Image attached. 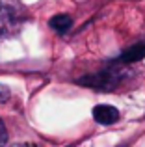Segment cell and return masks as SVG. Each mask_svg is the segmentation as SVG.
Here are the masks:
<instances>
[{"instance_id": "7a4b0ae2", "label": "cell", "mask_w": 145, "mask_h": 147, "mask_svg": "<svg viewBox=\"0 0 145 147\" xmlns=\"http://www.w3.org/2000/svg\"><path fill=\"white\" fill-rule=\"evenodd\" d=\"M93 117L101 125H113L119 121V110L108 104H99L93 108Z\"/></svg>"}, {"instance_id": "5b68a950", "label": "cell", "mask_w": 145, "mask_h": 147, "mask_svg": "<svg viewBox=\"0 0 145 147\" xmlns=\"http://www.w3.org/2000/svg\"><path fill=\"white\" fill-rule=\"evenodd\" d=\"M7 142V129L4 125V121L0 119V145H4Z\"/></svg>"}, {"instance_id": "3957f363", "label": "cell", "mask_w": 145, "mask_h": 147, "mask_svg": "<svg viewBox=\"0 0 145 147\" xmlns=\"http://www.w3.org/2000/svg\"><path fill=\"white\" fill-rule=\"evenodd\" d=\"M145 58V41H138L127 50H123V54L119 56L121 63H136V61Z\"/></svg>"}, {"instance_id": "277c9868", "label": "cell", "mask_w": 145, "mask_h": 147, "mask_svg": "<svg viewBox=\"0 0 145 147\" xmlns=\"http://www.w3.org/2000/svg\"><path fill=\"white\" fill-rule=\"evenodd\" d=\"M48 24H50V28L54 30V32L65 34L72 26V19H71V15H67V13H60V15H54V17L48 21Z\"/></svg>"}, {"instance_id": "6da1fadb", "label": "cell", "mask_w": 145, "mask_h": 147, "mask_svg": "<svg viewBox=\"0 0 145 147\" xmlns=\"http://www.w3.org/2000/svg\"><path fill=\"white\" fill-rule=\"evenodd\" d=\"M123 78H125V71H99L95 75L80 78L78 84L95 88V90H113Z\"/></svg>"}]
</instances>
